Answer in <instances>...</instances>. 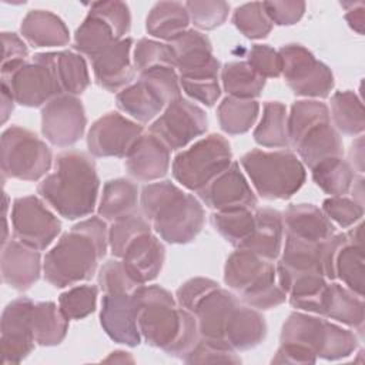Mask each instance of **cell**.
Returning a JSON list of instances; mask_svg holds the SVG:
<instances>
[{"label":"cell","instance_id":"cell-39","mask_svg":"<svg viewBox=\"0 0 365 365\" xmlns=\"http://www.w3.org/2000/svg\"><path fill=\"white\" fill-rule=\"evenodd\" d=\"M331 123L338 133L361 135L365 130L362 100L351 90L336 91L331 97Z\"/></svg>","mask_w":365,"mask_h":365},{"label":"cell","instance_id":"cell-43","mask_svg":"<svg viewBox=\"0 0 365 365\" xmlns=\"http://www.w3.org/2000/svg\"><path fill=\"white\" fill-rule=\"evenodd\" d=\"M56 73L64 94L80 96L90 86V74L84 57L76 51H54Z\"/></svg>","mask_w":365,"mask_h":365},{"label":"cell","instance_id":"cell-9","mask_svg":"<svg viewBox=\"0 0 365 365\" xmlns=\"http://www.w3.org/2000/svg\"><path fill=\"white\" fill-rule=\"evenodd\" d=\"M232 163L230 141L217 133L208 134L180 151L171 164V173L184 188L200 192Z\"/></svg>","mask_w":365,"mask_h":365},{"label":"cell","instance_id":"cell-18","mask_svg":"<svg viewBox=\"0 0 365 365\" xmlns=\"http://www.w3.org/2000/svg\"><path fill=\"white\" fill-rule=\"evenodd\" d=\"M34 302L27 297H19L9 302L0 321L1 362L4 365L20 364L34 349L36 341L31 327Z\"/></svg>","mask_w":365,"mask_h":365},{"label":"cell","instance_id":"cell-51","mask_svg":"<svg viewBox=\"0 0 365 365\" xmlns=\"http://www.w3.org/2000/svg\"><path fill=\"white\" fill-rule=\"evenodd\" d=\"M187 364H240L238 352L201 339L182 359Z\"/></svg>","mask_w":365,"mask_h":365},{"label":"cell","instance_id":"cell-32","mask_svg":"<svg viewBox=\"0 0 365 365\" xmlns=\"http://www.w3.org/2000/svg\"><path fill=\"white\" fill-rule=\"evenodd\" d=\"M140 194L137 185L127 178L108 180L101 191L97 207L98 217L114 222L137 211Z\"/></svg>","mask_w":365,"mask_h":365},{"label":"cell","instance_id":"cell-19","mask_svg":"<svg viewBox=\"0 0 365 365\" xmlns=\"http://www.w3.org/2000/svg\"><path fill=\"white\" fill-rule=\"evenodd\" d=\"M180 80L217 78L221 64L212 53L210 38L200 30L188 29L171 43Z\"/></svg>","mask_w":365,"mask_h":365},{"label":"cell","instance_id":"cell-29","mask_svg":"<svg viewBox=\"0 0 365 365\" xmlns=\"http://www.w3.org/2000/svg\"><path fill=\"white\" fill-rule=\"evenodd\" d=\"M255 225L252 234L240 247L274 262L278 259L284 241L282 212L275 208L264 207L254 211Z\"/></svg>","mask_w":365,"mask_h":365},{"label":"cell","instance_id":"cell-58","mask_svg":"<svg viewBox=\"0 0 365 365\" xmlns=\"http://www.w3.org/2000/svg\"><path fill=\"white\" fill-rule=\"evenodd\" d=\"M317 355L305 348L291 345V344H279L275 355L272 356V364H314L317 362Z\"/></svg>","mask_w":365,"mask_h":365},{"label":"cell","instance_id":"cell-25","mask_svg":"<svg viewBox=\"0 0 365 365\" xmlns=\"http://www.w3.org/2000/svg\"><path fill=\"white\" fill-rule=\"evenodd\" d=\"M170 148L151 133H143L125 157V170L137 181L151 182L170 170Z\"/></svg>","mask_w":365,"mask_h":365},{"label":"cell","instance_id":"cell-16","mask_svg":"<svg viewBox=\"0 0 365 365\" xmlns=\"http://www.w3.org/2000/svg\"><path fill=\"white\" fill-rule=\"evenodd\" d=\"M87 117L77 96L60 94L41 108V134L56 147H71L84 134Z\"/></svg>","mask_w":365,"mask_h":365},{"label":"cell","instance_id":"cell-60","mask_svg":"<svg viewBox=\"0 0 365 365\" xmlns=\"http://www.w3.org/2000/svg\"><path fill=\"white\" fill-rule=\"evenodd\" d=\"M354 171H358L359 174L364 173V137L362 134L356 137V140L351 144L349 150V161Z\"/></svg>","mask_w":365,"mask_h":365},{"label":"cell","instance_id":"cell-10","mask_svg":"<svg viewBox=\"0 0 365 365\" xmlns=\"http://www.w3.org/2000/svg\"><path fill=\"white\" fill-rule=\"evenodd\" d=\"M0 161L3 178L37 181L50 171L53 153L33 131L10 125L1 133Z\"/></svg>","mask_w":365,"mask_h":365},{"label":"cell","instance_id":"cell-1","mask_svg":"<svg viewBox=\"0 0 365 365\" xmlns=\"http://www.w3.org/2000/svg\"><path fill=\"white\" fill-rule=\"evenodd\" d=\"M131 297L141 339L184 359L201 338L194 314L181 308L175 297L160 285H140Z\"/></svg>","mask_w":365,"mask_h":365},{"label":"cell","instance_id":"cell-15","mask_svg":"<svg viewBox=\"0 0 365 365\" xmlns=\"http://www.w3.org/2000/svg\"><path fill=\"white\" fill-rule=\"evenodd\" d=\"M208 128L205 111L187 98H177L170 103L151 123L148 133L163 141L170 151L181 150Z\"/></svg>","mask_w":365,"mask_h":365},{"label":"cell","instance_id":"cell-3","mask_svg":"<svg viewBox=\"0 0 365 365\" xmlns=\"http://www.w3.org/2000/svg\"><path fill=\"white\" fill-rule=\"evenodd\" d=\"M98 190L100 178L91 154L77 150L57 154L54 171L37 185L38 197L66 220L91 215Z\"/></svg>","mask_w":365,"mask_h":365},{"label":"cell","instance_id":"cell-2","mask_svg":"<svg viewBox=\"0 0 365 365\" xmlns=\"http://www.w3.org/2000/svg\"><path fill=\"white\" fill-rule=\"evenodd\" d=\"M108 248V227L101 217H88L64 232L44 255L43 275L56 288L88 281Z\"/></svg>","mask_w":365,"mask_h":365},{"label":"cell","instance_id":"cell-26","mask_svg":"<svg viewBox=\"0 0 365 365\" xmlns=\"http://www.w3.org/2000/svg\"><path fill=\"white\" fill-rule=\"evenodd\" d=\"M120 259L130 277L138 285H144L154 281L161 272L165 261V248L163 242L148 231L134 238Z\"/></svg>","mask_w":365,"mask_h":365},{"label":"cell","instance_id":"cell-48","mask_svg":"<svg viewBox=\"0 0 365 365\" xmlns=\"http://www.w3.org/2000/svg\"><path fill=\"white\" fill-rule=\"evenodd\" d=\"M184 4L194 27L205 31L220 27L230 13V4L222 0H194Z\"/></svg>","mask_w":365,"mask_h":365},{"label":"cell","instance_id":"cell-56","mask_svg":"<svg viewBox=\"0 0 365 365\" xmlns=\"http://www.w3.org/2000/svg\"><path fill=\"white\" fill-rule=\"evenodd\" d=\"M262 6L271 23L277 26L297 24L302 19L307 7L304 1H298V0L262 1Z\"/></svg>","mask_w":365,"mask_h":365},{"label":"cell","instance_id":"cell-22","mask_svg":"<svg viewBox=\"0 0 365 365\" xmlns=\"http://www.w3.org/2000/svg\"><path fill=\"white\" fill-rule=\"evenodd\" d=\"M100 324L110 339L117 344L137 346L141 342L131 294H103Z\"/></svg>","mask_w":365,"mask_h":365},{"label":"cell","instance_id":"cell-17","mask_svg":"<svg viewBox=\"0 0 365 365\" xmlns=\"http://www.w3.org/2000/svg\"><path fill=\"white\" fill-rule=\"evenodd\" d=\"M143 133L140 123L110 111L91 124L87 133V148L93 157L125 158Z\"/></svg>","mask_w":365,"mask_h":365},{"label":"cell","instance_id":"cell-6","mask_svg":"<svg viewBox=\"0 0 365 365\" xmlns=\"http://www.w3.org/2000/svg\"><path fill=\"white\" fill-rule=\"evenodd\" d=\"M224 282L244 304L258 311L277 308L288 298L277 282L274 262L247 248L230 254L224 265Z\"/></svg>","mask_w":365,"mask_h":365},{"label":"cell","instance_id":"cell-59","mask_svg":"<svg viewBox=\"0 0 365 365\" xmlns=\"http://www.w3.org/2000/svg\"><path fill=\"white\" fill-rule=\"evenodd\" d=\"M345 9V20L348 21L349 27L356 31L358 34L364 33V19H365V6L362 1H348L341 3Z\"/></svg>","mask_w":365,"mask_h":365},{"label":"cell","instance_id":"cell-49","mask_svg":"<svg viewBox=\"0 0 365 365\" xmlns=\"http://www.w3.org/2000/svg\"><path fill=\"white\" fill-rule=\"evenodd\" d=\"M138 287L120 258L106 261L98 271V289L103 294H133Z\"/></svg>","mask_w":365,"mask_h":365},{"label":"cell","instance_id":"cell-42","mask_svg":"<svg viewBox=\"0 0 365 365\" xmlns=\"http://www.w3.org/2000/svg\"><path fill=\"white\" fill-rule=\"evenodd\" d=\"M214 230L231 245L240 248L254 231L255 215L251 208H231L211 214Z\"/></svg>","mask_w":365,"mask_h":365},{"label":"cell","instance_id":"cell-7","mask_svg":"<svg viewBox=\"0 0 365 365\" xmlns=\"http://www.w3.org/2000/svg\"><path fill=\"white\" fill-rule=\"evenodd\" d=\"M257 194L264 200H288L307 180L302 161L289 150H251L240 160Z\"/></svg>","mask_w":365,"mask_h":365},{"label":"cell","instance_id":"cell-35","mask_svg":"<svg viewBox=\"0 0 365 365\" xmlns=\"http://www.w3.org/2000/svg\"><path fill=\"white\" fill-rule=\"evenodd\" d=\"M118 40L121 38H118L110 23L100 14L88 10L86 19L74 33L73 47L78 54H84L93 60Z\"/></svg>","mask_w":365,"mask_h":365},{"label":"cell","instance_id":"cell-28","mask_svg":"<svg viewBox=\"0 0 365 365\" xmlns=\"http://www.w3.org/2000/svg\"><path fill=\"white\" fill-rule=\"evenodd\" d=\"M267 336V322L261 311L244 304L237 305L225 328L224 342L235 352L258 346Z\"/></svg>","mask_w":365,"mask_h":365},{"label":"cell","instance_id":"cell-62","mask_svg":"<svg viewBox=\"0 0 365 365\" xmlns=\"http://www.w3.org/2000/svg\"><path fill=\"white\" fill-rule=\"evenodd\" d=\"M104 361H114V362H117V361H120V362H133L134 359L130 356V354L128 352H124V351H114V352H111V355L108 356V358H106Z\"/></svg>","mask_w":365,"mask_h":365},{"label":"cell","instance_id":"cell-12","mask_svg":"<svg viewBox=\"0 0 365 365\" xmlns=\"http://www.w3.org/2000/svg\"><path fill=\"white\" fill-rule=\"evenodd\" d=\"M54 57V51L37 53L31 61H27L10 76L1 77V83L9 87L16 104L43 107L54 97L64 94L56 73Z\"/></svg>","mask_w":365,"mask_h":365},{"label":"cell","instance_id":"cell-55","mask_svg":"<svg viewBox=\"0 0 365 365\" xmlns=\"http://www.w3.org/2000/svg\"><path fill=\"white\" fill-rule=\"evenodd\" d=\"M220 287V284L214 279L210 278H204V277H194L187 279L185 282H182L177 292H175V301L177 304L192 312L194 307L211 291L217 289Z\"/></svg>","mask_w":365,"mask_h":365},{"label":"cell","instance_id":"cell-44","mask_svg":"<svg viewBox=\"0 0 365 365\" xmlns=\"http://www.w3.org/2000/svg\"><path fill=\"white\" fill-rule=\"evenodd\" d=\"M148 231H151V222L138 211L111 222L108 228V248L113 257L121 258L128 244Z\"/></svg>","mask_w":365,"mask_h":365},{"label":"cell","instance_id":"cell-4","mask_svg":"<svg viewBox=\"0 0 365 365\" xmlns=\"http://www.w3.org/2000/svg\"><path fill=\"white\" fill-rule=\"evenodd\" d=\"M140 207L154 231L168 244H188L204 227L205 212L201 201L170 180L144 185Z\"/></svg>","mask_w":365,"mask_h":365},{"label":"cell","instance_id":"cell-33","mask_svg":"<svg viewBox=\"0 0 365 365\" xmlns=\"http://www.w3.org/2000/svg\"><path fill=\"white\" fill-rule=\"evenodd\" d=\"M190 23L185 4L178 1H158L148 11L145 30L150 36L171 43L188 30Z\"/></svg>","mask_w":365,"mask_h":365},{"label":"cell","instance_id":"cell-45","mask_svg":"<svg viewBox=\"0 0 365 365\" xmlns=\"http://www.w3.org/2000/svg\"><path fill=\"white\" fill-rule=\"evenodd\" d=\"M133 66L138 74L157 67L175 68V54L168 43L140 38L133 47Z\"/></svg>","mask_w":365,"mask_h":365},{"label":"cell","instance_id":"cell-53","mask_svg":"<svg viewBox=\"0 0 365 365\" xmlns=\"http://www.w3.org/2000/svg\"><path fill=\"white\" fill-rule=\"evenodd\" d=\"M247 63L264 78H277L281 76L279 53L268 44L251 46Z\"/></svg>","mask_w":365,"mask_h":365},{"label":"cell","instance_id":"cell-41","mask_svg":"<svg viewBox=\"0 0 365 365\" xmlns=\"http://www.w3.org/2000/svg\"><path fill=\"white\" fill-rule=\"evenodd\" d=\"M259 114L257 100H242L227 96L217 108V118L221 130L230 135L247 133Z\"/></svg>","mask_w":365,"mask_h":365},{"label":"cell","instance_id":"cell-54","mask_svg":"<svg viewBox=\"0 0 365 365\" xmlns=\"http://www.w3.org/2000/svg\"><path fill=\"white\" fill-rule=\"evenodd\" d=\"M3 58H1V77H7L27 63L29 48L21 37L16 33L3 31Z\"/></svg>","mask_w":365,"mask_h":365},{"label":"cell","instance_id":"cell-27","mask_svg":"<svg viewBox=\"0 0 365 365\" xmlns=\"http://www.w3.org/2000/svg\"><path fill=\"white\" fill-rule=\"evenodd\" d=\"M284 232L308 242H324L334 235L335 227L314 204H291L282 212Z\"/></svg>","mask_w":365,"mask_h":365},{"label":"cell","instance_id":"cell-23","mask_svg":"<svg viewBox=\"0 0 365 365\" xmlns=\"http://www.w3.org/2000/svg\"><path fill=\"white\" fill-rule=\"evenodd\" d=\"M133 47V38L125 37L91 60L94 77L100 87L110 93H118L133 83L135 74L131 57Z\"/></svg>","mask_w":365,"mask_h":365},{"label":"cell","instance_id":"cell-57","mask_svg":"<svg viewBox=\"0 0 365 365\" xmlns=\"http://www.w3.org/2000/svg\"><path fill=\"white\" fill-rule=\"evenodd\" d=\"M180 84L181 90H184L188 97L198 103H202L207 107H212L221 96L218 77L200 80H180Z\"/></svg>","mask_w":365,"mask_h":365},{"label":"cell","instance_id":"cell-50","mask_svg":"<svg viewBox=\"0 0 365 365\" xmlns=\"http://www.w3.org/2000/svg\"><path fill=\"white\" fill-rule=\"evenodd\" d=\"M322 212L331 222H335L338 227L349 228L361 221L364 215V207L354 198L339 195L324 200Z\"/></svg>","mask_w":365,"mask_h":365},{"label":"cell","instance_id":"cell-13","mask_svg":"<svg viewBox=\"0 0 365 365\" xmlns=\"http://www.w3.org/2000/svg\"><path fill=\"white\" fill-rule=\"evenodd\" d=\"M324 275L328 281L339 279L342 284L364 297V252L362 224L354 225L348 232H335L324 242Z\"/></svg>","mask_w":365,"mask_h":365},{"label":"cell","instance_id":"cell-14","mask_svg":"<svg viewBox=\"0 0 365 365\" xmlns=\"http://www.w3.org/2000/svg\"><path fill=\"white\" fill-rule=\"evenodd\" d=\"M10 220L14 240L37 251L48 248L61 231L60 220L37 195L16 198Z\"/></svg>","mask_w":365,"mask_h":365},{"label":"cell","instance_id":"cell-38","mask_svg":"<svg viewBox=\"0 0 365 365\" xmlns=\"http://www.w3.org/2000/svg\"><path fill=\"white\" fill-rule=\"evenodd\" d=\"M220 73L222 88L230 97L255 100L265 87V78L247 61L225 63Z\"/></svg>","mask_w":365,"mask_h":365},{"label":"cell","instance_id":"cell-61","mask_svg":"<svg viewBox=\"0 0 365 365\" xmlns=\"http://www.w3.org/2000/svg\"><path fill=\"white\" fill-rule=\"evenodd\" d=\"M14 104H16V100L13 94L10 93L9 87L1 83V123L3 124L9 120L10 114L13 113Z\"/></svg>","mask_w":365,"mask_h":365},{"label":"cell","instance_id":"cell-37","mask_svg":"<svg viewBox=\"0 0 365 365\" xmlns=\"http://www.w3.org/2000/svg\"><path fill=\"white\" fill-rule=\"evenodd\" d=\"M257 144L267 148L289 147L288 113L285 104L279 101H267L262 107V115L252 134Z\"/></svg>","mask_w":365,"mask_h":365},{"label":"cell","instance_id":"cell-8","mask_svg":"<svg viewBox=\"0 0 365 365\" xmlns=\"http://www.w3.org/2000/svg\"><path fill=\"white\" fill-rule=\"evenodd\" d=\"M279 344L305 348L325 361H338L355 352L358 339L352 331L321 315L295 311L282 324Z\"/></svg>","mask_w":365,"mask_h":365},{"label":"cell","instance_id":"cell-5","mask_svg":"<svg viewBox=\"0 0 365 365\" xmlns=\"http://www.w3.org/2000/svg\"><path fill=\"white\" fill-rule=\"evenodd\" d=\"M288 137L298 158L309 168L344 154L341 134L331 123L329 107L319 100H298L291 106Z\"/></svg>","mask_w":365,"mask_h":365},{"label":"cell","instance_id":"cell-52","mask_svg":"<svg viewBox=\"0 0 365 365\" xmlns=\"http://www.w3.org/2000/svg\"><path fill=\"white\" fill-rule=\"evenodd\" d=\"M90 10L100 14L117 33L118 38H125V34L131 29V13L123 1H96L91 3Z\"/></svg>","mask_w":365,"mask_h":365},{"label":"cell","instance_id":"cell-31","mask_svg":"<svg viewBox=\"0 0 365 365\" xmlns=\"http://www.w3.org/2000/svg\"><path fill=\"white\" fill-rule=\"evenodd\" d=\"M364 297L355 294L345 285L328 282L322 317L334 319L359 332L364 329Z\"/></svg>","mask_w":365,"mask_h":365},{"label":"cell","instance_id":"cell-21","mask_svg":"<svg viewBox=\"0 0 365 365\" xmlns=\"http://www.w3.org/2000/svg\"><path fill=\"white\" fill-rule=\"evenodd\" d=\"M240 302L241 299L234 292L221 287L207 294L191 312L197 319L201 339L228 348L224 334L230 317Z\"/></svg>","mask_w":365,"mask_h":365},{"label":"cell","instance_id":"cell-34","mask_svg":"<svg viewBox=\"0 0 365 365\" xmlns=\"http://www.w3.org/2000/svg\"><path fill=\"white\" fill-rule=\"evenodd\" d=\"M115 103L123 113L141 124L153 121L165 108L158 96L140 78L118 91Z\"/></svg>","mask_w":365,"mask_h":365},{"label":"cell","instance_id":"cell-47","mask_svg":"<svg viewBox=\"0 0 365 365\" xmlns=\"http://www.w3.org/2000/svg\"><path fill=\"white\" fill-rule=\"evenodd\" d=\"M98 287L74 285L60 294L58 307L68 319H83L96 311Z\"/></svg>","mask_w":365,"mask_h":365},{"label":"cell","instance_id":"cell-20","mask_svg":"<svg viewBox=\"0 0 365 365\" xmlns=\"http://www.w3.org/2000/svg\"><path fill=\"white\" fill-rule=\"evenodd\" d=\"M198 197L208 208L214 211L231 208L255 210L258 205L255 192L241 171L240 164L235 161H232L224 173H221L202 191H200Z\"/></svg>","mask_w":365,"mask_h":365},{"label":"cell","instance_id":"cell-30","mask_svg":"<svg viewBox=\"0 0 365 365\" xmlns=\"http://www.w3.org/2000/svg\"><path fill=\"white\" fill-rule=\"evenodd\" d=\"M20 33L33 47H63L70 41L66 23L53 11L34 9L21 20Z\"/></svg>","mask_w":365,"mask_h":365},{"label":"cell","instance_id":"cell-11","mask_svg":"<svg viewBox=\"0 0 365 365\" xmlns=\"http://www.w3.org/2000/svg\"><path fill=\"white\" fill-rule=\"evenodd\" d=\"M281 76L295 96L311 100L327 98L334 88L331 68L304 46L289 43L279 50Z\"/></svg>","mask_w":365,"mask_h":365},{"label":"cell","instance_id":"cell-46","mask_svg":"<svg viewBox=\"0 0 365 365\" xmlns=\"http://www.w3.org/2000/svg\"><path fill=\"white\" fill-rule=\"evenodd\" d=\"M232 24L241 34L251 40L265 38L274 26L259 1L238 6L232 13Z\"/></svg>","mask_w":365,"mask_h":365},{"label":"cell","instance_id":"cell-36","mask_svg":"<svg viewBox=\"0 0 365 365\" xmlns=\"http://www.w3.org/2000/svg\"><path fill=\"white\" fill-rule=\"evenodd\" d=\"M68 318L51 301L36 302L31 312L33 335L37 345L56 346L68 332Z\"/></svg>","mask_w":365,"mask_h":365},{"label":"cell","instance_id":"cell-24","mask_svg":"<svg viewBox=\"0 0 365 365\" xmlns=\"http://www.w3.org/2000/svg\"><path fill=\"white\" fill-rule=\"evenodd\" d=\"M0 269L6 285L16 291H27L38 281L43 271L40 251L17 240H9L1 245Z\"/></svg>","mask_w":365,"mask_h":365},{"label":"cell","instance_id":"cell-40","mask_svg":"<svg viewBox=\"0 0 365 365\" xmlns=\"http://www.w3.org/2000/svg\"><path fill=\"white\" fill-rule=\"evenodd\" d=\"M314 182L329 197L345 195L351 191L355 171L342 157H331L319 161L312 168Z\"/></svg>","mask_w":365,"mask_h":365}]
</instances>
